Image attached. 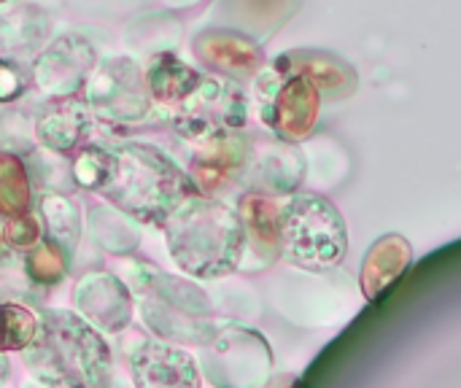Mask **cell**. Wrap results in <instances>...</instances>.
<instances>
[{
  "mask_svg": "<svg viewBox=\"0 0 461 388\" xmlns=\"http://www.w3.org/2000/svg\"><path fill=\"white\" fill-rule=\"evenodd\" d=\"M127 373L132 388H203L192 351L157 338H138L132 343Z\"/></svg>",
  "mask_w": 461,
  "mask_h": 388,
  "instance_id": "ba28073f",
  "label": "cell"
},
{
  "mask_svg": "<svg viewBox=\"0 0 461 388\" xmlns=\"http://www.w3.org/2000/svg\"><path fill=\"white\" fill-rule=\"evenodd\" d=\"M24 92V73L14 65L0 59V103L16 100Z\"/></svg>",
  "mask_w": 461,
  "mask_h": 388,
  "instance_id": "4316f807",
  "label": "cell"
},
{
  "mask_svg": "<svg viewBox=\"0 0 461 388\" xmlns=\"http://www.w3.org/2000/svg\"><path fill=\"white\" fill-rule=\"evenodd\" d=\"M32 176L24 159L14 151L0 154V219L32 213Z\"/></svg>",
  "mask_w": 461,
  "mask_h": 388,
  "instance_id": "44dd1931",
  "label": "cell"
},
{
  "mask_svg": "<svg viewBox=\"0 0 461 388\" xmlns=\"http://www.w3.org/2000/svg\"><path fill=\"white\" fill-rule=\"evenodd\" d=\"M8 381H11V362L8 354H0V388H5Z\"/></svg>",
  "mask_w": 461,
  "mask_h": 388,
  "instance_id": "f1b7e54d",
  "label": "cell"
},
{
  "mask_svg": "<svg viewBox=\"0 0 461 388\" xmlns=\"http://www.w3.org/2000/svg\"><path fill=\"white\" fill-rule=\"evenodd\" d=\"M43 238L51 240L68 259L76 254L81 240V208L73 197L59 192H46L38 203Z\"/></svg>",
  "mask_w": 461,
  "mask_h": 388,
  "instance_id": "ffe728a7",
  "label": "cell"
},
{
  "mask_svg": "<svg viewBox=\"0 0 461 388\" xmlns=\"http://www.w3.org/2000/svg\"><path fill=\"white\" fill-rule=\"evenodd\" d=\"M35 327V311L19 302H0V354H19L22 348H27Z\"/></svg>",
  "mask_w": 461,
  "mask_h": 388,
  "instance_id": "d4e9b609",
  "label": "cell"
},
{
  "mask_svg": "<svg viewBox=\"0 0 461 388\" xmlns=\"http://www.w3.org/2000/svg\"><path fill=\"white\" fill-rule=\"evenodd\" d=\"M305 162L303 157L289 146H273L262 154H254L246 167V176L251 178V192L276 197V194H294L303 184Z\"/></svg>",
  "mask_w": 461,
  "mask_h": 388,
  "instance_id": "5bb4252c",
  "label": "cell"
},
{
  "mask_svg": "<svg viewBox=\"0 0 461 388\" xmlns=\"http://www.w3.org/2000/svg\"><path fill=\"white\" fill-rule=\"evenodd\" d=\"M413 262V246L402 235H384L375 240L362 262L359 286L367 302H375Z\"/></svg>",
  "mask_w": 461,
  "mask_h": 388,
  "instance_id": "4fadbf2b",
  "label": "cell"
},
{
  "mask_svg": "<svg viewBox=\"0 0 461 388\" xmlns=\"http://www.w3.org/2000/svg\"><path fill=\"white\" fill-rule=\"evenodd\" d=\"M265 386L267 388H303V381H300L297 375H281V378H276V381H267Z\"/></svg>",
  "mask_w": 461,
  "mask_h": 388,
  "instance_id": "83f0119b",
  "label": "cell"
},
{
  "mask_svg": "<svg viewBox=\"0 0 461 388\" xmlns=\"http://www.w3.org/2000/svg\"><path fill=\"white\" fill-rule=\"evenodd\" d=\"M35 132H38V140L49 151L73 157L78 151L84 132H86V111L76 103L49 105L38 119Z\"/></svg>",
  "mask_w": 461,
  "mask_h": 388,
  "instance_id": "d6986e66",
  "label": "cell"
},
{
  "mask_svg": "<svg viewBox=\"0 0 461 388\" xmlns=\"http://www.w3.org/2000/svg\"><path fill=\"white\" fill-rule=\"evenodd\" d=\"M38 327L19 351L30 378L51 388H103L113 378V354L92 324L68 308L35 311Z\"/></svg>",
  "mask_w": 461,
  "mask_h": 388,
  "instance_id": "6da1fadb",
  "label": "cell"
},
{
  "mask_svg": "<svg viewBox=\"0 0 461 388\" xmlns=\"http://www.w3.org/2000/svg\"><path fill=\"white\" fill-rule=\"evenodd\" d=\"M73 311L100 335H124L135 319V297L113 273H86L73 286Z\"/></svg>",
  "mask_w": 461,
  "mask_h": 388,
  "instance_id": "9c48e42d",
  "label": "cell"
},
{
  "mask_svg": "<svg viewBox=\"0 0 461 388\" xmlns=\"http://www.w3.org/2000/svg\"><path fill=\"white\" fill-rule=\"evenodd\" d=\"M0 3H3V0H0Z\"/></svg>",
  "mask_w": 461,
  "mask_h": 388,
  "instance_id": "1f68e13d",
  "label": "cell"
},
{
  "mask_svg": "<svg viewBox=\"0 0 461 388\" xmlns=\"http://www.w3.org/2000/svg\"><path fill=\"white\" fill-rule=\"evenodd\" d=\"M89 103L97 116L119 124L138 122L149 111V97L140 73L127 59H111L100 70H92Z\"/></svg>",
  "mask_w": 461,
  "mask_h": 388,
  "instance_id": "30bf717a",
  "label": "cell"
},
{
  "mask_svg": "<svg viewBox=\"0 0 461 388\" xmlns=\"http://www.w3.org/2000/svg\"><path fill=\"white\" fill-rule=\"evenodd\" d=\"M22 388H51V386H43V383H38L35 378H27V381L22 383Z\"/></svg>",
  "mask_w": 461,
  "mask_h": 388,
  "instance_id": "4dcf8cb0",
  "label": "cell"
},
{
  "mask_svg": "<svg viewBox=\"0 0 461 388\" xmlns=\"http://www.w3.org/2000/svg\"><path fill=\"white\" fill-rule=\"evenodd\" d=\"M197 151L192 157V184L197 186V192H208L213 194L216 189L232 184L235 178H246V167L251 159V146L249 140L235 130V132H224L219 138L194 143Z\"/></svg>",
  "mask_w": 461,
  "mask_h": 388,
  "instance_id": "8fae6325",
  "label": "cell"
},
{
  "mask_svg": "<svg viewBox=\"0 0 461 388\" xmlns=\"http://www.w3.org/2000/svg\"><path fill=\"white\" fill-rule=\"evenodd\" d=\"M113 178L100 194L108 205L140 224L162 227L186 197L200 194L189 173L154 146L127 143L113 149Z\"/></svg>",
  "mask_w": 461,
  "mask_h": 388,
  "instance_id": "3957f363",
  "label": "cell"
},
{
  "mask_svg": "<svg viewBox=\"0 0 461 388\" xmlns=\"http://www.w3.org/2000/svg\"><path fill=\"white\" fill-rule=\"evenodd\" d=\"M281 257L305 273L335 270L348 251V230L332 200L324 194H292L278 208Z\"/></svg>",
  "mask_w": 461,
  "mask_h": 388,
  "instance_id": "5b68a950",
  "label": "cell"
},
{
  "mask_svg": "<svg viewBox=\"0 0 461 388\" xmlns=\"http://www.w3.org/2000/svg\"><path fill=\"white\" fill-rule=\"evenodd\" d=\"M92 235L108 254H132L138 246V235L130 227V216L116 211L113 205H100L92 211Z\"/></svg>",
  "mask_w": 461,
  "mask_h": 388,
  "instance_id": "603a6c76",
  "label": "cell"
},
{
  "mask_svg": "<svg viewBox=\"0 0 461 388\" xmlns=\"http://www.w3.org/2000/svg\"><path fill=\"white\" fill-rule=\"evenodd\" d=\"M178 270L194 281H216L240 267L246 254L238 211L211 194L186 197L162 224Z\"/></svg>",
  "mask_w": 461,
  "mask_h": 388,
  "instance_id": "7a4b0ae2",
  "label": "cell"
},
{
  "mask_svg": "<svg viewBox=\"0 0 461 388\" xmlns=\"http://www.w3.org/2000/svg\"><path fill=\"white\" fill-rule=\"evenodd\" d=\"M116 170V159L113 151L100 149V146H86L78 149L70 165V181L84 189V192H103L108 186V181L113 178Z\"/></svg>",
  "mask_w": 461,
  "mask_h": 388,
  "instance_id": "cb8c5ba5",
  "label": "cell"
},
{
  "mask_svg": "<svg viewBox=\"0 0 461 388\" xmlns=\"http://www.w3.org/2000/svg\"><path fill=\"white\" fill-rule=\"evenodd\" d=\"M257 92L262 97V119L265 124L284 140L297 143L305 140L319 119L321 92L300 73L284 70L281 65H270L257 81Z\"/></svg>",
  "mask_w": 461,
  "mask_h": 388,
  "instance_id": "52a82bcc",
  "label": "cell"
},
{
  "mask_svg": "<svg viewBox=\"0 0 461 388\" xmlns=\"http://www.w3.org/2000/svg\"><path fill=\"white\" fill-rule=\"evenodd\" d=\"M194 54L203 65L216 68L227 76L251 73L262 62L259 46L235 30H208V32L197 35Z\"/></svg>",
  "mask_w": 461,
  "mask_h": 388,
  "instance_id": "9a60e30c",
  "label": "cell"
},
{
  "mask_svg": "<svg viewBox=\"0 0 461 388\" xmlns=\"http://www.w3.org/2000/svg\"><path fill=\"white\" fill-rule=\"evenodd\" d=\"M270 340L246 324L224 321L200 346L197 370L211 388H265L273 375Z\"/></svg>",
  "mask_w": 461,
  "mask_h": 388,
  "instance_id": "8992f818",
  "label": "cell"
},
{
  "mask_svg": "<svg viewBox=\"0 0 461 388\" xmlns=\"http://www.w3.org/2000/svg\"><path fill=\"white\" fill-rule=\"evenodd\" d=\"M205 76L194 68H189L186 62H181L173 54H159L154 57V62L149 65L146 81H149V92L154 95V100L159 105H165L167 111H173L176 105H181L203 81Z\"/></svg>",
  "mask_w": 461,
  "mask_h": 388,
  "instance_id": "ac0fdd59",
  "label": "cell"
},
{
  "mask_svg": "<svg viewBox=\"0 0 461 388\" xmlns=\"http://www.w3.org/2000/svg\"><path fill=\"white\" fill-rule=\"evenodd\" d=\"M103 388H132V383H127L124 378H119V375L113 373V378H111V381H108Z\"/></svg>",
  "mask_w": 461,
  "mask_h": 388,
  "instance_id": "f546056e",
  "label": "cell"
},
{
  "mask_svg": "<svg viewBox=\"0 0 461 388\" xmlns=\"http://www.w3.org/2000/svg\"><path fill=\"white\" fill-rule=\"evenodd\" d=\"M238 219L243 224V238L246 248L262 259V265H273L281 259V246H278V205L259 192H249L240 197L238 205Z\"/></svg>",
  "mask_w": 461,
  "mask_h": 388,
  "instance_id": "2e32d148",
  "label": "cell"
},
{
  "mask_svg": "<svg viewBox=\"0 0 461 388\" xmlns=\"http://www.w3.org/2000/svg\"><path fill=\"white\" fill-rule=\"evenodd\" d=\"M276 65L305 76L319 92H327L330 97H343L357 89V73L343 59L324 51H289L278 57Z\"/></svg>",
  "mask_w": 461,
  "mask_h": 388,
  "instance_id": "e0dca14e",
  "label": "cell"
},
{
  "mask_svg": "<svg viewBox=\"0 0 461 388\" xmlns=\"http://www.w3.org/2000/svg\"><path fill=\"white\" fill-rule=\"evenodd\" d=\"M95 68V54L81 38L57 41L35 65V84L49 95H70Z\"/></svg>",
  "mask_w": 461,
  "mask_h": 388,
  "instance_id": "7c38bea8",
  "label": "cell"
},
{
  "mask_svg": "<svg viewBox=\"0 0 461 388\" xmlns=\"http://www.w3.org/2000/svg\"><path fill=\"white\" fill-rule=\"evenodd\" d=\"M22 270L32 289H51L68 275V257L46 238H41L32 248L22 251Z\"/></svg>",
  "mask_w": 461,
  "mask_h": 388,
  "instance_id": "7402d4cb",
  "label": "cell"
},
{
  "mask_svg": "<svg viewBox=\"0 0 461 388\" xmlns=\"http://www.w3.org/2000/svg\"><path fill=\"white\" fill-rule=\"evenodd\" d=\"M41 238H43V230H41L38 216L27 213V216H16V219H3V240L16 254L32 248Z\"/></svg>",
  "mask_w": 461,
  "mask_h": 388,
  "instance_id": "484cf974",
  "label": "cell"
},
{
  "mask_svg": "<svg viewBox=\"0 0 461 388\" xmlns=\"http://www.w3.org/2000/svg\"><path fill=\"white\" fill-rule=\"evenodd\" d=\"M132 297H138L140 321L146 329L170 346L200 348L219 329L211 297L194 281H184L151 265L130 270Z\"/></svg>",
  "mask_w": 461,
  "mask_h": 388,
  "instance_id": "277c9868",
  "label": "cell"
}]
</instances>
